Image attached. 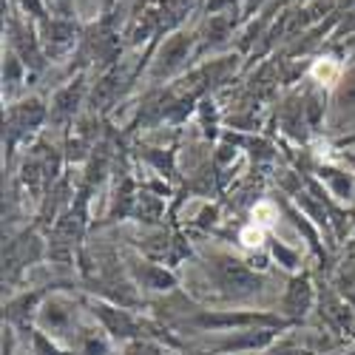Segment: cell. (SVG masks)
Wrapping results in <instances>:
<instances>
[{"instance_id":"6da1fadb","label":"cell","mask_w":355,"mask_h":355,"mask_svg":"<svg viewBox=\"0 0 355 355\" xmlns=\"http://www.w3.org/2000/svg\"><path fill=\"white\" fill-rule=\"evenodd\" d=\"M310 74H313L321 85H336V80L341 77V66H338V60H333V57H321V60L313 63Z\"/></svg>"},{"instance_id":"7a4b0ae2","label":"cell","mask_w":355,"mask_h":355,"mask_svg":"<svg viewBox=\"0 0 355 355\" xmlns=\"http://www.w3.org/2000/svg\"><path fill=\"white\" fill-rule=\"evenodd\" d=\"M250 216H253V225L270 230V227L276 225V219H279V211H276V205H273L270 199H261V202L253 205V214H250Z\"/></svg>"},{"instance_id":"3957f363","label":"cell","mask_w":355,"mask_h":355,"mask_svg":"<svg viewBox=\"0 0 355 355\" xmlns=\"http://www.w3.org/2000/svg\"><path fill=\"white\" fill-rule=\"evenodd\" d=\"M239 242L248 248V250H259L261 248V242H264V227H259V225H248V227H242V233H239Z\"/></svg>"}]
</instances>
